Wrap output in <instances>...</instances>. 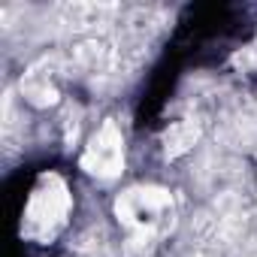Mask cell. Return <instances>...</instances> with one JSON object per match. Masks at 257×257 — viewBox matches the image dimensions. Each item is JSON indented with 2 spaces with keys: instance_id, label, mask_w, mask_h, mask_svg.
Wrapping results in <instances>:
<instances>
[{
  "instance_id": "cell-1",
  "label": "cell",
  "mask_w": 257,
  "mask_h": 257,
  "mask_svg": "<svg viewBox=\"0 0 257 257\" xmlns=\"http://www.w3.org/2000/svg\"><path fill=\"white\" fill-rule=\"evenodd\" d=\"M115 215L137 242H152L173 227V197L155 185L127 188L115 200Z\"/></svg>"
},
{
  "instance_id": "cell-2",
  "label": "cell",
  "mask_w": 257,
  "mask_h": 257,
  "mask_svg": "<svg viewBox=\"0 0 257 257\" xmlns=\"http://www.w3.org/2000/svg\"><path fill=\"white\" fill-rule=\"evenodd\" d=\"M70 209H73V197L67 182L55 173H46L40 176L37 188L28 197V206L22 215V233L37 242H49L67 227Z\"/></svg>"
},
{
  "instance_id": "cell-3",
  "label": "cell",
  "mask_w": 257,
  "mask_h": 257,
  "mask_svg": "<svg viewBox=\"0 0 257 257\" xmlns=\"http://www.w3.org/2000/svg\"><path fill=\"white\" fill-rule=\"evenodd\" d=\"M82 170L97 179H115L124 170V140L115 121H103L82 152Z\"/></svg>"
},
{
  "instance_id": "cell-4",
  "label": "cell",
  "mask_w": 257,
  "mask_h": 257,
  "mask_svg": "<svg viewBox=\"0 0 257 257\" xmlns=\"http://www.w3.org/2000/svg\"><path fill=\"white\" fill-rule=\"evenodd\" d=\"M22 97H25L31 106H40V109L58 103L61 88H58V76H55V70L49 67V61L34 64V67L22 76Z\"/></svg>"
},
{
  "instance_id": "cell-5",
  "label": "cell",
  "mask_w": 257,
  "mask_h": 257,
  "mask_svg": "<svg viewBox=\"0 0 257 257\" xmlns=\"http://www.w3.org/2000/svg\"><path fill=\"white\" fill-rule=\"evenodd\" d=\"M197 140H200V124H197V121H191V118L176 121L170 131H167V155H170V158H179V155H185Z\"/></svg>"
}]
</instances>
